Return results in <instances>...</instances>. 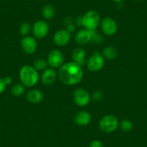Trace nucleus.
Instances as JSON below:
<instances>
[{
  "label": "nucleus",
  "instance_id": "22",
  "mask_svg": "<svg viewBox=\"0 0 147 147\" xmlns=\"http://www.w3.org/2000/svg\"><path fill=\"white\" fill-rule=\"evenodd\" d=\"M30 25L28 22H23L20 28V32L23 36H26L30 31Z\"/></svg>",
  "mask_w": 147,
  "mask_h": 147
},
{
  "label": "nucleus",
  "instance_id": "5",
  "mask_svg": "<svg viewBox=\"0 0 147 147\" xmlns=\"http://www.w3.org/2000/svg\"><path fill=\"white\" fill-rule=\"evenodd\" d=\"M105 64V60L103 56L99 52L95 51L87 61V68L91 71L96 72L102 69Z\"/></svg>",
  "mask_w": 147,
  "mask_h": 147
},
{
  "label": "nucleus",
  "instance_id": "14",
  "mask_svg": "<svg viewBox=\"0 0 147 147\" xmlns=\"http://www.w3.org/2000/svg\"><path fill=\"white\" fill-rule=\"evenodd\" d=\"M56 80V73L53 69H46L41 76L42 82L45 85H51Z\"/></svg>",
  "mask_w": 147,
  "mask_h": 147
},
{
  "label": "nucleus",
  "instance_id": "19",
  "mask_svg": "<svg viewBox=\"0 0 147 147\" xmlns=\"http://www.w3.org/2000/svg\"><path fill=\"white\" fill-rule=\"evenodd\" d=\"M25 92V87L22 84H15L11 89V93L15 97H20Z\"/></svg>",
  "mask_w": 147,
  "mask_h": 147
},
{
  "label": "nucleus",
  "instance_id": "15",
  "mask_svg": "<svg viewBox=\"0 0 147 147\" xmlns=\"http://www.w3.org/2000/svg\"><path fill=\"white\" fill-rule=\"evenodd\" d=\"M26 98L28 101L32 104H38L43 100V94L39 90H31L27 94Z\"/></svg>",
  "mask_w": 147,
  "mask_h": 147
},
{
  "label": "nucleus",
  "instance_id": "20",
  "mask_svg": "<svg viewBox=\"0 0 147 147\" xmlns=\"http://www.w3.org/2000/svg\"><path fill=\"white\" fill-rule=\"evenodd\" d=\"M48 62L43 59H36L34 62V68L37 71L45 70L47 68Z\"/></svg>",
  "mask_w": 147,
  "mask_h": 147
},
{
  "label": "nucleus",
  "instance_id": "26",
  "mask_svg": "<svg viewBox=\"0 0 147 147\" xmlns=\"http://www.w3.org/2000/svg\"><path fill=\"white\" fill-rule=\"evenodd\" d=\"M102 97V94L100 91H96L93 94V99L94 100H100Z\"/></svg>",
  "mask_w": 147,
  "mask_h": 147
},
{
  "label": "nucleus",
  "instance_id": "30",
  "mask_svg": "<svg viewBox=\"0 0 147 147\" xmlns=\"http://www.w3.org/2000/svg\"><path fill=\"white\" fill-rule=\"evenodd\" d=\"M113 1L115 2H123V0H113Z\"/></svg>",
  "mask_w": 147,
  "mask_h": 147
},
{
  "label": "nucleus",
  "instance_id": "11",
  "mask_svg": "<svg viewBox=\"0 0 147 147\" xmlns=\"http://www.w3.org/2000/svg\"><path fill=\"white\" fill-rule=\"evenodd\" d=\"M101 28L102 32L107 35H113L116 32L117 25L115 21L110 18H106L101 22Z\"/></svg>",
  "mask_w": 147,
  "mask_h": 147
},
{
  "label": "nucleus",
  "instance_id": "16",
  "mask_svg": "<svg viewBox=\"0 0 147 147\" xmlns=\"http://www.w3.org/2000/svg\"><path fill=\"white\" fill-rule=\"evenodd\" d=\"M85 56L86 52L82 48H77L72 53V59L74 62L81 66L85 63Z\"/></svg>",
  "mask_w": 147,
  "mask_h": 147
},
{
  "label": "nucleus",
  "instance_id": "1",
  "mask_svg": "<svg viewBox=\"0 0 147 147\" xmlns=\"http://www.w3.org/2000/svg\"><path fill=\"white\" fill-rule=\"evenodd\" d=\"M83 77L81 66L75 62H69L63 64L59 71V78L66 85H74L80 83Z\"/></svg>",
  "mask_w": 147,
  "mask_h": 147
},
{
  "label": "nucleus",
  "instance_id": "12",
  "mask_svg": "<svg viewBox=\"0 0 147 147\" xmlns=\"http://www.w3.org/2000/svg\"><path fill=\"white\" fill-rule=\"evenodd\" d=\"M21 47L25 53L32 54L35 53L37 49V41L32 37L25 36L21 40Z\"/></svg>",
  "mask_w": 147,
  "mask_h": 147
},
{
  "label": "nucleus",
  "instance_id": "18",
  "mask_svg": "<svg viewBox=\"0 0 147 147\" xmlns=\"http://www.w3.org/2000/svg\"><path fill=\"white\" fill-rule=\"evenodd\" d=\"M102 54L106 59L112 60V59H115L116 56H118V51L114 47L109 46V47H106L102 51Z\"/></svg>",
  "mask_w": 147,
  "mask_h": 147
},
{
  "label": "nucleus",
  "instance_id": "13",
  "mask_svg": "<svg viewBox=\"0 0 147 147\" xmlns=\"http://www.w3.org/2000/svg\"><path fill=\"white\" fill-rule=\"evenodd\" d=\"M91 114L87 111H80L74 116V121L77 125L85 126L91 122Z\"/></svg>",
  "mask_w": 147,
  "mask_h": 147
},
{
  "label": "nucleus",
  "instance_id": "8",
  "mask_svg": "<svg viewBox=\"0 0 147 147\" xmlns=\"http://www.w3.org/2000/svg\"><path fill=\"white\" fill-rule=\"evenodd\" d=\"M49 26L46 22L43 20H38L35 22L32 28V32L35 38L42 39L49 33Z\"/></svg>",
  "mask_w": 147,
  "mask_h": 147
},
{
  "label": "nucleus",
  "instance_id": "31",
  "mask_svg": "<svg viewBox=\"0 0 147 147\" xmlns=\"http://www.w3.org/2000/svg\"><path fill=\"white\" fill-rule=\"evenodd\" d=\"M136 1H140V0H136Z\"/></svg>",
  "mask_w": 147,
  "mask_h": 147
},
{
  "label": "nucleus",
  "instance_id": "24",
  "mask_svg": "<svg viewBox=\"0 0 147 147\" xmlns=\"http://www.w3.org/2000/svg\"><path fill=\"white\" fill-rule=\"evenodd\" d=\"M89 147H104V145L99 140H94L90 143Z\"/></svg>",
  "mask_w": 147,
  "mask_h": 147
},
{
  "label": "nucleus",
  "instance_id": "17",
  "mask_svg": "<svg viewBox=\"0 0 147 147\" xmlns=\"http://www.w3.org/2000/svg\"><path fill=\"white\" fill-rule=\"evenodd\" d=\"M56 15V9L53 5H46L42 9V15L46 20H51L54 18Z\"/></svg>",
  "mask_w": 147,
  "mask_h": 147
},
{
  "label": "nucleus",
  "instance_id": "3",
  "mask_svg": "<svg viewBox=\"0 0 147 147\" xmlns=\"http://www.w3.org/2000/svg\"><path fill=\"white\" fill-rule=\"evenodd\" d=\"M100 22V18L98 12L94 10H90L82 16L83 26L85 29L93 30L97 28Z\"/></svg>",
  "mask_w": 147,
  "mask_h": 147
},
{
  "label": "nucleus",
  "instance_id": "2",
  "mask_svg": "<svg viewBox=\"0 0 147 147\" xmlns=\"http://www.w3.org/2000/svg\"><path fill=\"white\" fill-rule=\"evenodd\" d=\"M19 76L22 84L28 87L35 86L39 80L38 71L34 68V66L30 65H25L21 68Z\"/></svg>",
  "mask_w": 147,
  "mask_h": 147
},
{
  "label": "nucleus",
  "instance_id": "27",
  "mask_svg": "<svg viewBox=\"0 0 147 147\" xmlns=\"http://www.w3.org/2000/svg\"><path fill=\"white\" fill-rule=\"evenodd\" d=\"M64 25H66V28L73 25V20H72L71 18H69H69H66L64 20Z\"/></svg>",
  "mask_w": 147,
  "mask_h": 147
},
{
  "label": "nucleus",
  "instance_id": "4",
  "mask_svg": "<svg viewBox=\"0 0 147 147\" xmlns=\"http://www.w3.org/2000/svg\"><path fill=\"white\" fill-rule=\"evenodd\" d=\"M119 122L116 117L112 115H107L103 117L100 121L99 126L104 133H112L118 128Z\"/></svg>",
  "mask_w": 147,
  "mask_h": 147
},
{
  "label": "nucleus",
  "instance_id": "23",
  "mask_svg": "<svg viewBox=\"0 0 147 147\" xmlns=\"http://www.w3.org/2000/svg\"><path fill=\"white\" fill-rule=\"evenodd\" d=\"M92 41H93L94 43H100L103 41V38L101 36V35H99V34H97V32H96V33L94 34V36H93Z\"/></svg>",
  "mask_w": 147,
  "mask_h": 147
},
{
  "label": "nucleus",
  "instance_id": "6",
  "mask_svg": "<svg viewBox=\"0 0 147 147\" xmlns=\"http://www.w3.org/2000/svg\"><path fill=\"white\" fill-rule=\"evenodd\" d=\"M63 61H64V56L61 51L58 49H53L49 53L47 62L51 67L54 69L60 68L63 65Z\"/></svg>",
  "mask_w": 147,
  "mask_h": 147
},
{
  "label": "nucleus",
  "instance_id": "10",
  "mask_svg": "<svg viewBox=\"0 0 147 147\" xmlns=\"http://www.w3.org/2000/svg\"><path fill=\"white\" fill-rule=\"evenodd\" d=\"M95 33V30H90L87 29L81 30L76 34L75 40L80 45L87 44L92 40L93 36Z\"/></svg>",
  "mask_w": 147,
  "mask_h": 147
},
{
  "label": "nucleus",
  "instance_id": "7",
  "mask_svg": "<svg viewBox=\"0 0 147 147\" xmlns=\"http://www.w3.org/2000/svg\"><path fill=\"white\" fill-rule=\"evenodd\" d=\"M91 99L90 93L86 90L78 88L74 92V100L76 104L81 107H84L89 104Z\"/></svg>",
  "mask_w": 147,
  "mask_h": 147
},
{
  "label": "nucleus",
  "instance_id": "25",
  "mask_svg": "<svg viewBox=\"0 0 147 147\" xmlns=\"http://www.w3.org/2000/svg\"><path fill=\"white\" fill-rule=\"evenodd\" d=\"M6 84H5V82H4L3 79L0 78V94L3 92L5 91V88H6Z\"/></svg>",
  "mask_w": 147,
  "mask_h": 147
},
{
  "label": "nucleus",
  "instance_id": "21",
  "mask_svg": "<svg viewBox=\"0 0 147 147\" xmlns=\"http://www.w3.org/2000/svg\"><path fill=\"white\" fill-rule=\"evenodd\" d=\"M120 127L124 132H129L133 128V124L128 120H123L120 123Z\"/></svg>",
  "mask_w": 147,
  "mask_h": 147
},
{
  "label": "nucleus",
  "instance_id": "9",
  "mask_svg": "<svg viewBox=\"0 0 147 147\" xmlns=\"http://www.w3.org/2000/svg\"><path fill=\"white\" fill-rule=\"evenodd\" d=\"M70 40L71 33L67 30H59L53 35V41L59 46H65L69 43Z\"/></svg>",
  "mask_w": 147,
  "mask_h": 147
},
{
  "label": "nucleus",
  "instance_id": "29",
  "mask_svg": "<svg viewBox=\"0 0 147 147\" xmlns=\"http://www.w3.org/2000/svg\"><path fill=\"white\" fill-rule=\"evenodd\" d=\"M3 80L6 85H8V84H11V82H12V78H11L10 77H5Z\"/></svg>",
  "mask_w": 147,
  "mask_h": 147
},
{
  "label": "nucleus",
  "instance_id": "28",
  "mask_svg": "<svg viewBox=\"0 0 147 147\" xmlns=\"http://www.w3.org/2000/svg\"><path fill=\"white\" fill-rule=\"evenodd\" d=\"M76 24H77L78 26H83L82 17H78V18L76 19Z\"/></svg>",
  "mask_w": 147,
  "mask_h": 147
}]
</instances>
